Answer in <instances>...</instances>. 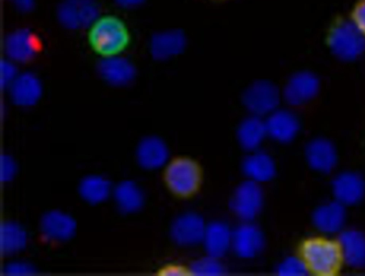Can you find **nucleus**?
Segmentation results:
<instances>
[{
    "mask_svg": "<svg viewBox=\"0 0 365 276\" xmlns=\"http://www.w3.org/2000/svg\"><path fill=\"white\" fill-rule=\"evenodd\" d=\"M15 170V166L13 160L6 155H2L1 157V180L2 181L9 180Z\"/></svg>",
    "mask_w": 365,
    "mask_h": 276,
    "instance_id": "nucleus-31",
    "label": "nucleus"
},
{
    "mask_svg": "<svg viewBox=\"0 0 365 276\" xmlns=\"http://www.w3.org/2000/svg\"><path fill=\"white\" fill-rule=\"evenodd\" d=\"M306 158L314 170L324 173H329L337 160L335 148L324 139H316L309 143L306 148Z\"/></svg>",
    "mask_w": 365,
    "mask_h": 276,
    "instance_id": "nucleus-16",
    "label": "nucleus"
},
{
    "mask_svg": "<svg viewBox=\"0 0 365 276\" xmlns=\"http://www.w3.org/2000/svg\"><path fill=\"white\" fill-rule=\"evenodd\" d=\"M98 12L95 0H62L56 11L59 22L70 29L89 27Z\"/></svg>",
    "mask_w": 365,
    "mask_h": 276,
    "instance_id": "nucleus-6",
    "label": "nucleus"
},
{
    "mask_svg": "<svg viewBox=\"0 0 365 276\" xmlns=\"http://www.w3.org/2000/svg\"><path fill=\"white\" fill-rule=\"evenodd\" d=\"M183 44L182 37L175 32L167 31L155 34L150 40L152 54L158 58H163L177 53Z\"/></svg>",
    "mask_w": 365,
    "mask_h": 276,
    "instance_id": "nucleus-23",
    "label": "nucleus"
},
{
    "mask_svg": "<svg viewBox=\"0 0 365 276\" xmlns=\"http://www.w3.org/2000/svg\"><path fill=\"white\" fill-rule=\"evenodd\" d=\"M328 41L331 49L344 58L356 56L364 47V36L351 20L339 21L334 24L329 31Z\"/></svg>",
    "mask_w": 365,
    "mask_h": 276,
    "instance_id": "nucleus-4",
    "label": "nucleus"
},
{
    "mask_svg": "<svg viewBox=\"0 0 365 276\" xmlns=\"http://www.w3.org/2000/svg\"><path fill=\"white\" fill-rule=\"evenodd\" d=\"M218 258L208 255L195 260L189 269V273L195 276H220L224 274V267Z\"/></svg>",
    "mask_w": 365,
    "mask_h": 276,
    "instance_id": "nucleus-27",
    "label": "nucleus"
},
{
    "mask_svg": "<svg viewBox=\"0 0 365 276\" xmlns=\"http://www.w3.org/2000/svg\"><path fill=\"white\" fill-rule=\"evenodd\" d=\"M2 48L9 59L15 63L25 62L35 55L38 49V41L31 30L19 27L4 36Z\"/></svg>",
    "mask_w": 365,
    "mask_h": 276,
    "instance_id": "nucleus-7",
    "label": "nucleus"
},
{
    "mask_svg": "<svg viewBox=\"0 0 365 276\" xmlns=\"http://www.w3.org/2000/svg\"><path fill=\"white\" fill-rule=\"evenodd\" d=\"M344 205L338 201L327 203L314 213L315 226L324 232H335L343 226L346 218Z\"/></svg>",
    "mask_w": 365,
    "mask_h": 276,
    "instance_id": "nucleus-19",
    "label": "nucleus"
},
{
    "mask_svg": "<svg viewBox=\"0 0 365 276\" xmlns=\"http://www.w3.org/2000/svg\"><path fill=\"white\" fill-rule=\"evenodd\" d=\"M117 4L125 8L135 7L142 4L144 0H114Z\"/></svg>",
    "mask_w": 365,
    "mask_h": 276,
    "instance_id": "nucleus-34",
    "label": "nucleus"
},
{
    "mask_svg": "<svg viewBox=\"0 0 365 276\" xmlns=\"http://www.w3.org/2000/svg\"><path fill=\"white\" fill-rule=\"evenodd\" d=\"M264 245L262 232L250 222H245L232 232V247L240 257H255L262 251Z\"/></svg>",
    "mask_w": 365,
    "mask_h": 276,
    "instance_id": "nucleus-10",
    "label": "nucleus"
},
{
    "mask_svg": "<svg viewBox=\"0 0 365 276\" xmlns=\"http://www.w3.org/2000/svg\"><path fill=\"white\" fill-rule=\"evenodd\" d=\"M300 257L309 272L318 276L336 275L344 262L338 241L323 237L304 240L300 247Z\"/></svg>",
    "mask_w": 365,
    "mask_h": 276,
    "instance_id": "nucleus-1",
    "label": "nucleus"
},
{
    "mask_svg": "<svg viewBox=\"0 0 365 276\" xmlns=\"http://www.w3.org/2000/svg\"><path fill=\"white\" fill-rule=\"evenodd\" d=\"M43 234L53 240H65L74 233L75 222L68 215L60 211H50L41 220Z\"/></svg>",
    "mask_w": 365,
    "mask_h": 276,
    "instance_id": "nucleus-18",
    "label": "nucleus"
},
{
    "mask_svg": "<svg viewBox=\"0 0 365 276\" xmlns=\"http://www.w3.org/2000/svg\"><path fill=\"white\" fill-rule=\"evenodd\" d=\"M206 225L202 218L193 213L180 215L173 223L170 235L178 245L192 246L202 242Z\"/></svg>",
    "mask_w": 365,
    "mask_h": 276,
    "instance_id": "nucleus-8",
    "label": "nucleus"
},
{
    "mask_svg": "<svg viewBox=\"0 0 365 276\" xmlns=\"http://www.w3.org/2000/svg\"><path fill=\"white\" fill-rule=\"evenodd\" d=\"M26 235L16 224L5 223L1 227V249L4 254L16 252L24 247Z\"/></svg>",
    "mask_w": 365,
    "mask_h": 276,
    "instance_id": "nucleus-25",
    "label": "nucleus"
},
{
    "mask_svg": "<svg viewBox=\"0 0 365 276\" xmlns=\"http://www.w3.org/2000/svg\"><path fill=\"white\" fill-rule=\"evenodd\" d=\"M97 71L102 79L115 86L128 83L135 74L133 63L119 53L102 56L97 63Z\"/></svg>",
    "mask_w": 365,
    "mask_h": 276,
    "instance_id": "nucleus-9",
    "label": "nucleus"
},
{
    "mask_svg": "<svg viewBox=\"0 0 365 276\" xmlns=\"http://www.w3.org/2000/svg\"><path fill=\"white\" fill-rule=\"evenodd\" d=\"M332 188L336 201L344 205L359 203L365 193L363 178L351 172L339 175L333 181Z\"/></svg>",
    "mask_w": 365,
    "mask_h": 276,
    "instance_id": "nucleus-12",
    "label": "nucleus"
},
{
    "mask_svg": "<svg viewBox=\"0 0 365 276\" xmlns=\"http://www.w3.org/2000/svg\"><path fill=\"white\" fill-rule=\"evenodd\" d=\"M114 195L120 209L125 213L137 211L143 203L141 190L132 181H123L118 184Z\"/></svg>",
    "mask_w": 365,
    "mask_h": 276,
    "instance_id": "nucleus-22",
    "label": "nucleus"
},
{
    "mask_svg": "<svg viewBox=\"0 0 365 276\" xmlns=\"http://www.w3.org/2000/svg\"><path fill=\"white\" fill-rule=\"evenodd\" d=\"M307 273L309 271L301 257H288L277 267V274L281 276H302Z\"/></svg>",
    "mask_w": 365,
    "mask_h": 276,
    "instance_id": "nucleus-28",
    "label": "nucleus"
},
{
    "mask_svg": "<svg viewBox=\"0 0 365 276\" xmlns=\"http://www.w3.org/2000/svg\"><path fill=\"white\" fill-rule=\"evenodd\" d=\"M317 88L314 78L308 74H300L292 78L287 90V98L294 103H299L310 97Z\"/></svg>",
    "mask_w": 365,
    "mask_h": 276,
    "instance_id": "nucleus-26",
    "label": "nucleus"
},
{
    "mask_svg": "<svg viewBox=\"0 0 365 276\" xmlns=\"http://www.w3.org/2000/svg\"><path fill=\"white\" fill-rule=\"evenodd\" d=\"M18 71L15 66V62L6 58L1 61V88L9 86L13 79L15 78Z\"/></svg>",
    "mask_w": 365,
    "mask_h": 276,
    "instance_id": "nucleus-30",
    "label": "nucleus"
},
{
    "mask_svg": "<svg viewBox=\"0 0 365 276\" xmlns=\"http://www.w3.org/2000/svg\"><path fill=\"white\" fill-rule=\"evenodd\" d=\"M344 262L353 267L365 266V235L356 230L343 232L337 240Z\"/></svg>",
    "mask_w": 365,
    "mask_h": 276,
    "instance_id": "nucleus-17",
    "label": "nucleus"
},
{
    "mask_svg": "<svg viewBox=\"0 0 365 276\" xmlns=\"http://www.w3.org/2000/svg\"><path fill=\"white\" fill-rule=\"evenodd\" d=\"M350 20L365 36V0H358L351 12Z\"/></svg>",
    "mask_w": 365,
    "mask_h": 276,
    "instance_id": "nucleus-29",
    "label": "nucleus"
},
{
    "mask_svg": "<svg viewBox=\"0 0 365 276\" xmlns=\"http://www.w3.org/2000/svg\"><path fill=\"white\" fill-rule=\"evenodd\" d=\"M263 192L258 183L247 180L235 189L230 207L235 215L244 222H250L259 213L263 205Z\"/></svg>",
    "mask_w": 365,
    "mask_h": 276,
    "instance_id": "nucleus-5",
    "label": "nucleus"
},
{
    "mask_svg": "<svg viewBox=\"0 0 365 276\" xmlns=\"http://www.w3.org/2000/svg\"><path fill=\"white\" fill-rule=\"evenodd\" d=\"M265 123L253 117L245 120L239 127L237 136L241 146L248 150H256L267 134Z\"/></svg>",
    "mask_w": 365,
    "mask_h": 276,
    "instance_id": "nucleus-21",
    "label": "nucleus"
},
{
    "mask_svg": "<svg viewBox=\"0 0 365 276\" xmlns=\"http://www.w3.org/2000/svg\"><path fill=\"white\" fill-rule=\"evenodd\" d=\"M242 168L248 180L258 183L269 181L276 173L273 158L269 154L257 150L244 158Z\"/></svg>",
    "mask_w": 365,
    "mask_h": 276,
    "instance_id": "nucleus-14",
    "label": "nucleus"
},
{
    "mask_svg": "<svg viewBox=\"0 0 365 276\" xmlns=\"http://www.w3.org/2000/svg\"><path fill=\"white\" fill-rule=\"evenodd\" d=\"M110 190L109 182L100 176H88L82 180L79 186L81 195L90 203L104 200Z\"/></svg>",
    "mask_w": 365,
    "mask_h": 276,
    "instance_id": "nucleus-24",
    "label": "nucleus"
},
{
    "mask_svg": "<svg viewBox=\"0 0 365 276\" xmlns=\"http://www.w3.org/2000/svg\"><path fill=\"white\" fill-rule=\"evenodd\" d=\"M265 125L267 134L281 143H287L292 140L299 128L296 118L286 111L273 113L268 118Z\"/></svg>",
    "mask_w": 365,
    "mask_h": 276,
    "instance_id": "nucleus-20",
    "label": "nucleus"
},
{
    "mask_svg": "<svg viewBox=\"0 0 365 276\" xmlns=\"http://www.w3.org/2000/svg\"><path fill=\"white\" fill-rule=\"evenodd\" d=\"M32 272L33 270L30 266L19 262L9 264L5 267V273L7 275H31Z\"/></svg>",
    "mask_w": 365,
    "mask_h": 276,
    "instance_id": "nucleus-32",
    "label": "nucleus"
},
{
    "mask_svg": "<svg viewBox=\"0 0 365 276\" xmlns=\"http://www.w3.org/2000/svg\"><path fill=\"white\" fill-rule=\"evenodd\" d=\"M11 101L17 106H29L40 97L41 86L38 78L32 72H18L7 87Z\"/></svg>",
    "mask_w": 365,
    "mask_h": 276,
    "instance_id": "nucleus-11",
    "label": "nucleus"
},
{
    "mask_svg": "<svg viewBox=\"0 0 365 276\" xmlns=\"http://www.w3.org/2000/svg\"><path fill=\"white\" fill-rule=\"evenodd\" d=\"M129 39L126 25L115 15H99L88 27V42L102 56L120 53L127 46Z\"/></svg>",
    "mask_w": 365,
    "mask_h": 276,
    "instance_id": "nucleus-2",
    "label": "nucleus"
},
{
    "mask_svg": "<svg viewBox=\"0 0 365 276\" xmlns=\"http://www.w3.org/2000/svg\"><path fill=\"white\" fill-rule=\"evenodd\" d=\"M168 158L169 150L166 144L158 137H146L138 146V162L145 169L161 168L167 163Z\"/></svg>",
    "mask_w": 365,
    "mask_h": 276,
    "instance_id": "nucleus-13",
    "label": "nucleus"
},
{
    "mask_svg": "<svg viewBox=\"0 0 365 276\" xmlns=\"http://www.w3.org/2000/svg\"><path fill=\"white\" fill-rule=\"evenodd\" d=\"M188 273L184 267L175 265H168L160 271V275L165 276H185Z\"/></svg>",
    "mask_w": 365,
    "mask_h": 276,
    "instance_id": "nucleus-33",
    "label": "nucleus"
},
{
    "mask_svg": "<svg viewBox=\"0 0 365 276\" xmlns=\"http://www.w3.org/2000/svg\"><path fill=\"white\" fill-rule=\"evenodd\" d=\"M164 178L167 186L173 193L187 197L199 188L201 173L194 160L188 158H178L167 165Z\"/></svg>",
    "mask_w": 365,
    "mask_h": 276,
    "instance_id": "nucleus-3",
    "label": "nucleus"
},
{
    "mask_svg": "<svg viewBox=\"0 0 365 276\" xmlns=\"http://www.w3.org/2000/svg\"><path fill=\"white\" fill-rule=\"evenodd\" d=\"M232 232L227 225L213 222L206 225L202 242L208 255L219 258L232 247Z\"/></svg>",
    "mask_w": 365,
    "mask_h": 276,
    "instance_id": "nucleus-15",
    "label": "nucleus"
}]
</instances>
